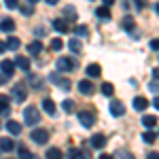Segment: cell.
Returning <instances> with one entry per match:
<instances>
[{
    "label": "cell",
    "instance_id": "cell-3",
    "mask_svg": "<svg viewBox=\"0 0 159 159\" xmlns=\"http://www.w3.org/2000/svg\"><path fill=\"white\" fill-rule=\"evenodd\" d=\"M79 121L83 127H91L93 121H96V115L93 112H89V110H83V112H79Z\"/></svg>",
    "mask_w": 159,
    "mask_h": 159
},
{
    "label": "cell",
    "instance_id": "cell-6",
    "mask_svg": "<svg viewBox=\"0 0 159 159\" xmlns=\"http://www.w3.org/2000/svg\"><path fill=\"white\" fill-rule=\"evenodd\" d=\"M51 81L60 87V89H64V91H68V89H70V85H72L68 79H64V76H60V74H51Z\"/></svg>",
    "mask_w": 159,
    "mask_h": 159
},
{
    "label": "cell",
    "instance_id": "cell-41",
    "mask_svg": "<svg viewBox=\"0 0 159 159\" xmlns=\"http://www.w3.org/2000/svg\"><path fill=\"white\" fill-rule=\"evenodd\" d=\"M148 159H159V153H148Z\"/></svg>",
    "mask_w": 159,
    "mask_h": 159
},
{
    "label": "cell",
    "instance_id": "cell-4",
    "mask_svg": "<svg viewBox=\"0 0 159 159\" xmlns=\"http://www.w3.org/2000/svg\"><path fill=\"white\" fill-rule=\"evenodd\" d=\"M30 138H32L36 144H45V142L49 140V132H47V129H34V132L30 134Z\"/></svg>",
    "mask_w": 159,
    "mask_h": 159
},
{
    "label": "cell",
    "instance_id": "cell-40",
    "mask_svg": "<svg viewBox=\"0 0 159 159\" xmlns=\"http://www.w3.org/2000/svg\"><path fill=\"white\" fill-rule=\"evenodd\" d=\"M153 76H155V81L159 83V68H155V70H153Z\"/></svg>",
    "mask_w": 159,
    "mask_h": 159
},
{
    "label": "cell",
    "instance_id": "cell-30",
    "mask_svg": "<svg viewBox=\"0 0 159 159\" xmlns=\"http://www.w3.org/2000/svg\"><path fill=\"white\" fill-rule=\"evenodd\" d=\"M61 47H64L61 38H53V40H51V49L53 51H61Z\"/></svg>",
    "mask_w": 159,
    "mask_h": 159
},
{
    "label": "cell",
    "instance_id": "cell-29",
    "mask_svg": "<svg viewBox=\"0 0 159 159\" xmlns=\"http://www.w3.org/2000/svg\"><path fill=\"white\" fill-rule=\"evenodd\" d=\"M61 108L66 110V112H72L74 110V102L72 100H64V102H61Z\"/></svg>",
    "mask_w": 159,
    "mask_h": 159
},
{
    "label": "cell",
    "instance_id": "cell-11",
    "mask_svg": "<svg viewBox=\"0 0 159 159\" xmlns=\"http://www.w3.org/2000/svg\"><path fill=\"white\" fill-rule=\"evenodd\" d=\"M147 106H148L147 98H142V96H136L134 98V108L136 110H147Z\"/></svg>",
    "mask_w": 159,
    "mask_h": 159
},
{
    "label": "cell",
    "instance_id": "cell-35",
    "mask_svg": "<svg viewBox=\"0 0 159 159\" xmlns=\"http://www.w3.org/2000/svg\"><path fill=\"white\" fill-rule=\"evenodd\" d=\"M7 9L13 11V9H19V2L17 0H7Z\"/></svg>",
    "mask_w": 159,
    "mask_h": 159
},
{
    "label": "cell",
    "instance_id": "cell-17",
    "mask_svg": "<svg viewBox=\"0 0 159 159\" xmlns=\"http://www.w3.org/2000/svg\"><path fill=\"white\" fill-rule=\"evenodd\" d=\"M87 74H89V76H96V79H98L100 74H102V68H100L98 64H89V66H87Z\"/></svg>",
    "mask_w": 159,
    "mask_h": 159
},
{
    "label": "cell",
    "instance_id": "cell-19",
    "mask_svg": "<svg viewBox=\"0 0 159 159\" xmlns=\"http://www.w3.org/2000/svg\"><path fill=\"white\" fill-rule=\"evenodd\" d=\"M0 148H2V151H13V148H15L13 138H2V140H0Z\"/></svg>",
    "mask_w": 159,
    "mask_h": 159
},
{
    "label": "cell",
    "instance_id": "cell-14",
    "mask_svg": "<svg viewBox=\"0 0 159 159\" xmlns=\"http://www.w3.org/2000/svg\"><path fill=\"white\" fill-rule=\"evenodd\" d=\"M40 51H43V43L40 40H34V43L28 45V53H32V55H38Z\"/></svg>",
    "mask_w": 159,
    "mask_h": 159
},
{
    "label": "cell",
    "instance_id": "cell-34",
    "mask_svg": "<svg viewBox=\"0 0 159 159\" xmlns=\"http://www.w3.org/2000/svg\"><path fill=\"white\" fill-rule=\"evenodd\" d=\"M19 153H21V159H34V155L28 148H19Z\"/></svg>",
    "mask_w": 159,
    "mask_h": 159
},
{
    "label": "cell",
    "instance_id": "cell-43",
    "mask_svg": "<svg viewBox=\"0 0 159 159\" xmlns=\"http://www.w3.org/2000/svg\"><path fill=\"white\" fill-rule=\"evenodd\" d=\"M100 159H112V155H100Z\"/></svg>",
    "mask_w": 159,
    "mask_h": 159
},
{
    "label": "cell",
    "instance_id": "cell-1",
    "mask_svg": "<svg viewBox=\"0 0 159 159\" xmlns=\"http://www.w3.org/2000/svg\"><path fill=\"white\" fill-rule=\"evenodd\" d=\"M24 119L28 125H36L38 121H40V112H38L36 106H28V108H24Z\"/></svg>",
    "mask_w": 159,
    "mask_h": 159
},
{
    "label": "cell",
    "instance_id": "cell-20",
    "mask_svg": "<svg viewBox=\"0 0 159 159\" xmlns=\"http://www.w3.org/2000/svg\"><path fill=\"white\" fill-rule=\"evenodd\" d=\"M96 15H98V17H102V19H110V9L102 4V7H98V9H96Z\"/></svg>",
    "mask_w": 159,
    "mask_h": 159
},
{
    "label": "cell",
    "instance_id": "cell-8",
    "mask_svg": "<svg viewBox=\"0 0 159 159\" xmlns=\"http://www.w3.org/2000/svg\"><path fill=\"white\" fill-rule=\"evenodd\" d=\"M57 68H60V70H66V72H70V70L74 68V61L70 60V57H60V60H57Z\"/></svg>",
    "mask_w": 159,
    "mask_h": 159
},
{
    "label": "cell",
    "instance_id": "cell-46",
    "mask_svg": "<svg viewBox=\"0 0 159 159\" xmlns=\"http://www.w3.org/2000/svg\"><path fill=\"white\" fill-rule=\"evenodd\" d=\"M0 83H2V76H0Z\"/></svg>",
    "mask_w": 159,
    "mask_h": 159
},
{
    "label": "cell",
    "instance_id": "cell-36",
    "mask_svg": "<svg viewBox=\"0 0 159 159\" xmlns=\"http://www.w3.org/2000/svg\"><path fill=\"white\" fill-rule=\"evenodd\" d=\"M123 28H125V30H132V28H134V21H132V17H125V19H123Z\"/></svg>",
    "mask_w": 159,
    "mask_h": 159
},
{
    "label": "cell",
    "instance_id": "cell-38",
    "mask_svg": "<svg viewBox=\"0 0 159 159\" xmlns=\"http://www.w3.org/2000/svg\"><path fill=\"white\" fill-rule=\"evenodd\" d=\"M148 89H151V91H155V93H157V91H159V83H157V81H153V83H151V85H148Z\"/></svg>",
    "mask_w": 159,
    "mask_h": 159
},
{
    "label": "cell",
    "instance_id": "cell-9",
    "mask_svg": "<svg viewBox=\"0 0 159 159\" xmlns=\"http://www.w3.org/2000/svg\"><path fill=\"white\" fill-rule=\"evenodd\" d=\"M0 68H2V72L7 74V76H11V74L15 72V61H11V60H2V61H0Z\"/></svg>",
    "mask_w": 159,
    "mask_h": 159
},
{
    "label": "cell",
    "instance_id": "cell-12",
    "mask_svg": "<svg viewBox=\"0 0 159 159\" xmlns=\"http://www.w3.org/2000/svg\"><path fill=\"white\" fill-rule=\"evenodd\" d=\"M7 129H9V134H13V136H19V134H21V125H19L17 121H13V119L7 123Z\"/></svg>",
    "mask_w": 159,
    "mask_h": 159
},
{
    "label": "cell",
    "instance_id": "cell-39",
    "mask_svg": "<svg viewBox=\"0 0 159 159\" xmlns=\"http://www.w3.org/2000/svg\"><path fill=\"white\" fill-rule=\"evenodd\" d=\"M66 15H68L70 19H74V9L72 7H66Z\"/></svg>",
    "mask_w": 159,
    "mask_h": 159
},
{
    "label": "cell",
    "instance_id": "cell-2",
    "mask_svg": "<svg viewBox=\"0 0 159 159\" xmlns=\"http://www.w3.org/2000/svg\"><path fill=\"white\" fill-rule=\"evenodd\" d=\"M110 115L112 117H123L125 115V104H123L121 100H112L110 102Z\"/></svg>",
    "mask_w": 159,
    "mask_h": 159
},
{
    "label": "cell",
    "instance_id": "cell-5",
    "mask_svg": "<svg viewBox=\"0 0 159 159\" xmlns=\"http://www.w3.org/2000/svg\"><path fill=\"white\" fill-rule=\"evenodd\" d=\"M79 91H81V93H83V96H91V93H93V91H96V85H93V83H91V81H79Z\"/></svg>",
    "mask_w": 159,
    "mask_h": 159
},
{
    "label": "cell",
    "instance_id": "cell-27",
    "mask_svg": "<svg viewBox=\"0 0 159 159\" xmlns=\"http://www.w3.org/2000/svg\"><path fill=\"white\" fill-rule=\"evenodd\" d=\"M102 93L110 98V96L115 93V87H112V83H104V85H102Z\"/></svg>",
    "mask_w": 159,
    "mask_h": 159
},
{
    "label": "cell",
    "instance_id": "cell-32",
    "mask_svg": "<svg viewBox=\"0 0 159 159\" xmlns=\"http://www.w3.org/2000/svg\"><path fill=\"white\" fill-rule=\"evenodd\" d=\"M68 155H70V159H85V157H83V153H81L79 148H70Z\"/></svg>",
    "mask_w": 159,
    "mask_h": 159
},
{
    "label": "cell",
    "instance_id": "cell-42",
    "mask_svg": "<svg viewBox=\"0 0 159 159\" xmlns=\"http://www.w3.org/2000/svg\"><path fill=\"white\" fill-rule=\"evenodd\" d=\"M153 106H155V108L159 110V96H157V98H155V100H153Z\"/></svg>",
    "mask_w": 159,
    "mask_h": 159
},
{
    "label": "cell",
    "instance_id": "cell-45",
    "mask_svg": "<svg viewBox=\"0 0 159 159\" xmlns=\"http://www.w3.org/2000/svg\"><path fill=\"white\" fill-rule=\"evenodd\" d=\"M155 9H157V13H159V2H157V7H155Z\"/></svg>",
    "mask_w": 159,
    "mask_h": 159
},
{
    "label": "cell",
    "instance_id": "cell-31",
    "mask_svg": "<svg viewBox=\"0 0 159 159\" xmlns=\"http://www.w3.org/2000/svg\"><path fill=\"white\" fill-rule=\"evenodd\" d=\"M7 47H9V49H13V51H15V49H17V47H19V40H17V38H15V36H11V38H9V40H7Z\"/></svg>",
    "mask_w": 159,
    "mask_h": 159
},
{
    "label": "cell",
    "instance_id": "cell-15",
    "mask_svg": "<svg viewBox=\"0 0 159 159\" xmlns=\"http://www.w3.org/2000/svg\"><path fill=\"white\" fill-rule=\"evenodd\" d=\"M43 108H45V112H47V115H55V102H53L51 98L43 100Z\"/></svg>",
    "mask_w": 159,
    "mask_h": 159
},
{
    "label": "cell",
    "instance_id": "cell-33",
    "mask_svg": "<svg viewBox=\"0 0 159 159\" xmlns=\"http://www.w3.org/2000/svg\"><path fill=\"white\" fill-rule=\"evenodd\" d=\"M74 32H76V36H79V34H81V36H87V34H89V28H87V25H76Z\"/></svg>",
    "mask_w": 159,
    "mask_h": 159
},
{
    "label": "cell",
    "instance_id": "cell-21",
    "mask_svg": "<svg viewBox=\"0 0 159 159\" xmlns=\"http://www.w3.org/2000/svg\"><path fill=\"white\" fill-rule=\"evenodd\" d=\"M112 159H134V155H132L129 151H125V148H121V151H117V153L112 155Z\"/></svg>",
    "mask_w": 159,
    "mask_h": 159
},
{
    "label": "cell",
    "instance_id": "cell-16",
    "mask_svg": "<svg viewBox=\"0 0 159 159\" xmlns=\"http://www.w3.org/2000/svg\"><path fill=\"white\" fill-rule=\"evenodd\" d=\"M15 66H19L21 70H25V72H28V70H30V60H28V57H24V55H19V57L15 60Z\"/></svg>",
    "mask_w": 159,
    "mask_h": 159
},
{
    "label": "cell",
    "instance_id": "cell-18",
    "mask_svg": "<svg viewBox=\"0 0 159 159\" xmlns=\"http://www.w3.org/2000/svg\"><path fill=\"white\" fill-rule=\"evenodd\" d=\"M53 28H55L57 32H68V21H66V19H55V21H53Z\"/></svg>",
    "mask_w": 159,
    "mask_h": 159
},
{
    "label": "cell",
    "instance_id": "cell-22",
    "mask_svg": "<svg viewBox=\"0 0 159 159\" xmlns=\"http://www.w3.org/2000/svg\"><path fill=\"white\" fill-rule=\"evenodd\" d=\"M64 155H61V151L60 148H55V147H51L49 151H47V159H61Z\"/></svg>",
    "mask_w": 159,
    "mask_h": 159
},
{
    "label": "cell",
    "instance_id": "cell-25",
    "mask_svg": "<svg viewBox=\"0 0 159 159\" xmlns=\"http://www.w3.org/2000/svg\"><path fill=\"white\" fill-rule=\"evenodd\" d=\"M81 49H83L81 40H79V38H72V40H70V51H72V53H81Z\"/></svg>",
    "mask_w": 159,
    "mask_h": 159
},
{
    "label": "cell",
    "instance_id": "cell-13",
    "mask_svg": "<svg viewBox=\"0 0 159 159\" xmlns=\"http://www.w3.org/2000/svg\"><path fill=\"white\" fill-rule=\"evenodd\" d=\"M142 125L148 127V129L155 127V125H157V117H155V115H144V117H142Z\"/></svg>",
    "mask_w": 159,
    "mask_h": 159
},
{
    "label": "cell",
    "instance_id": "cell-37",
    "mask_svg": "<svg viewBox=\"0 0 159 159\" xmlns=\"http://www.w3.org/2000/svg\"><path fill=\"white\" fill-rule=\"evenodd\" d=\"M151 49L159 51V38H153V40H151Z\"/></svg>",
    "mask_w": 159,
    "mask_h": 159
},
{
    "label": "cell",
    "instance_id": "cell-28",
    "mask_svg": "<svg viewBox=\"0 0 159 159\" xmlns=\"http://www.w3.org/2000/svg\"><path fill=\"white\" fill-rule=\"evenodd\" d=\"M142 140H144L147 144H153V142L157 140V136L153 134V132H144V134H142Z\"/></svg>",
    "mask_w": 159,
    "mask_h": 159
},
{
    "label": "cell",
    "instance_id": "cell-26",
    "mask_svg": "<svg viewBox=\"0 0 159 159\" xmlns=\"http://www.w3.org/2000/svg\"><path fill=\"white\" fill-rule=\"evenodd\" d=\"M9 102H11L9 96H4V93L0 96V112H7V110H9Z\"/></svg>",
    "mask_w": 159,
    "mask_h": 159
},
{
    "label": "cell",
    "instance_id": "cell-23",
    "mask_svg": "<svg viewBox=\"0 0 159 159\" xmlns=\"http://www.w3.org/2000/svg\"><path fill=\"white\" fill-rule=\"evenodd\" d=\"M34 2H36V0H32L30 4H19V11L24 13V15H32V13H34Z\"/></svg>",
    "mask_w": 159,
    "mask_h": 159
},
{
    "label": "cell",
    "instance_id": "cell-24",
    "mask_svg": "<svg viewBox=\"0 0 159 159\" xmlns=\"http://www.w3.org/2000/svg\"><path fill=\"white\" fill-rule=\"evenodd\" d=\"M0 28H2L4 32H13V30H15V21H13V19H2Z\"/></svg>",
    "mask_w": 159,
    "mask_h": 159
},
{
    "label": "cell",
    "instance_id": "cell-10",
    "mask_svg": "<svg viewBox=\"0 0 159 159\" xmlns=\"http://www.w3.org/2000/svg\"><path fill=\"white\" fill-rule=\"evenodd\" d=\"M13 98L17 100V102H24V100H25V87L21 85V83L13 87Z\"/></svg>",
    "mask_w": 159,
    "mask_h": 159
},
{
    "label": "cell",
    "instance_id": "cell-44",
    "mask_svg": "<svg viewBox=\"0 0 159 159\" xmlns=\"http://www.w3.org/2000/svg\"><path fill=\"white\" fill-rule=\"evenodd\" d=\"M4 49H7V45H4V43H0V53H2Z\"/></svg>",
    "mask_w": 159,
    "mask_h": 159
},
{
    "label": "cell",
    "instance_id": "cell-7",
    "mask_svg": "<svg viewBox=\"0 0 159 159\" xmlns=\"http://www.w3.org/2000/svg\"><path fill=\"white\" fill-rule=\"evenodd\" d=\"M91 147H93V148H104V147H106V136H104V134L91 136Z\"/></svg>",
    "mask_w": 159,
    "mask_h": 159
}]
</instances>
